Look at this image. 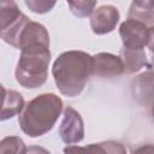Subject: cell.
Here are the masks:
<instances>
[{
    "label": "cell",
    "instance_id": "14",
    "mask_svg": "<svg viewBox=\"0 0 154 154\" xmlns=\"http://www.w3.org/2000/svg\"><path fill=\"white\" fill-rule=\"evenodd\" d=\"M71 13L78 18L90 16L96 6V0H66Z\"/></svg>",
    "mask_w": 154,
    "mask_h": 154
},
{
    "label": "cell",
    "instance_id": "17",
    "mask_svg": "<svg viewBox=\"0 0 154 154\" xmlns=\"http://www.w3.org/2000/svg\"><path fill=\"white\" fill-rule=\"evenodd\" d=\"M148 48L154 54V25L149 28V40H148Z\"/></svg>",
    "mask_w": 154,
    "mask_h": 154
},
{
    "label": "cell",
    "instance_id": "11",
    "mask_svg": "<svg viewBox=\"0 0 154 154\" xmlns=\"http://www.w3.org/2000/svg\"><path fill=\"white\" fill-rule=\"evenodd\" d=\"M2 93H4V101H2L0 119L7 120L19 114L23 111L25 103H24L23 96L16 90H8L2 87Z\"/></svg>",
    "mask_w": 154,
    "mask_h": 154
},
{
    "label": "cell",
    "instance_id": "9",
    "mask_svg": "<svg viewBox=\"0 0 154 154\" xmlns=\"http://www.w3.org/2000/svg\"><path fill=\"white\" fill-rule=\"evenodd\" d=\"M123 73L124 64L120 57L106 52L94 55V76L99 78H114Z\"/></svg>",
    "mask_w": 154,
    "mask_h": 154
},
{
    "label": "cell",
    "instance_id": "18",
    "mask_svg": "<svg viewBox=\"0 0 154 154\" xmlns=\"http://www.w3.org/2000/svg\"><path fill=\"white\" fill-rule=\"evenodd\" d=\"M149 69L152 71H154V54L152 55V60H150V65H149Z\"/></svg>",
    "mask_w": 154,
    "mask_h": 154
},
{
    "label": "cell",
    "instance_id": "3",
    "mask_svg": "<svg viewBox=\"0 0 154 154\" xmlns=\"http://www.w3.org/2000/svg\"><path fill=\"white\" fill-rule=\"evenodd\" d=\"M51 61L49 42H32L20 47V57L16 67V81L24 88L42 87L48 77Z\"/></svg>",
    "mask_w": 154,
    "mask_h": 154
},
{
    "label": "cell",
    "instance_id": "2",
    "mask_svg": "<svg viewBox=\"0 0 154 154\" xmlns=\"http://www.w3.org/2000/svg\"><path fill=\"white\" fill-rule=\"evenodd\" d=\"M61 99L46 93L30 100L19 113L18 123L22 131L31 138L40 137L53 129L63 111Z\"/></svg>",
    "mask_w": 154,
    "mask_h": 154
},
{
    "label": "cell",
    "instance_id": "13",
    "mask_svg": "<svg viewBox=\"0 0 154 154\" xmlns=\"http://www.w3.org/2000/svg\"><path fill=\"white\" fill-rule=\"evenodd\" d=\"M77 150H89V152H99V153H126V149L118 142L107 141L102 143H94L90 146H87L84 148H77V147H67L64 149V152H77Z\"/></svg>",
    "mask_w": 154,
    "mask_h": 154
},
{
    "label": "cell",
    "instance_id": "1",
    "mask_svg": "<svg viewBox=\"0 0 154 154\" xmlns=\"http://www.w3.org/2000/svg\"><path fill=\"white\" fill-rule=\"evenodd\" d=\"M94 71V57L83 51L61 53L53 63L52 75L59 91L67 96H78Z\"/></svg>",
    "mask_w": 154,
    "mask_h": 154
},
{
    "label": "cell",
    "instance_id": "6",
    "mask_svg": "<svg viewBox=\"0 0 154 154\" xmlns=\"http://www.w3.org/2000/svg\"><path fill=\"white\" fill-rule=\"evenodd\" d=\"M59 135L64 143L76 144L84 138V124L83 119L75 108L66 107L64 109L63 122L59 128Z\"/></svg>",
    "mask_w": 154,
    "mask_h": 154
},
{
    "label": "cell",
    "instance_id": "19",
    "mask_svg": "<svg viewBox=\"0 0 154 154\" xmlns=\"http://www.w3.org/2000/svg\"><path fill=\"white\" fill-rule=\"evenodd\" d=\"M150 113H152V117H153V119H154V102H153L152 106H150Z\"/></svg>",
    "mask_w": 154,
    "mask_h": 154
},
{
    "label": "cell",
    "instance_id": "12",
    "mask_svg": "<svg viewBox=\"0 0 154 154\" xmlns=\"http://www.w3.org/2000/svg\"><path fill=\"white\" fill-rule=\"evenodd\" d=\"M128 18L140 20L146 25L154 24V0H132Z\"/></svg>",
    "mask_w": 154,
    "mask_h": 154
},
{
    "label": "cell",
    "instance_id": "15",
    "mask_svg": "<svg viewBox=\"0 0 154 154\" xmlns=\"http://www.w3.org/2000/svg\"><path fill=\"white\" fill-rule=\"evenodd\" d=\"M26 148L22 138L17 136L5 137L0 143V153H25Z\"/></svg>",
    "mask_w": 154,
    "mask_h": 154
},
{
    "label": "cell",
    "instance_id": "4",
    "mask_svg": "<svg viewBox=\"0 0 154 154\" xmlns=\"http://www.w3.org/2000/svg\"><path fill=\"white\" fill-rule=\"evenodd\" d=\"M1 12V38L12 47H17L18 36L24 25L30 20L20 12L14 0H0Z\"/></svg>",
    "mask_w": 154,
    "mask_h": 154
},
{
    "label": "cell",
    "instance_id": "7",
    "mask_svg": "<svg viewBox=\"0 0 154 154\" xmlns=\"http://www.w3.org/2000/svg\"><path fill=\"white\" fill-rule=\"evenodd\" d=\"M119 19L120 14L117 7L112 5H102L90 14L91 31L96 35L109 34L116 29Z\"/></svg>",
    "mask_w": 154,
    "mask_h": 154
},
{
    "label": "cell",
    "instance_id": "16",
    "mask_svg": "<svg viewBox=\"0 0 154 154\" xmlns=\"http://www.w3.org/2000/svg\"><path fill=\"white\" fill-rule=\"evenodd\" d=\"M24 2L31 12L37 14H45L54 7L57 0H24Z\"/></svg>",
    "mask_w": 154,
    "mask_h": 154
},
{
    "label": "cell",
    "instance_id": "10",
    "mask_svg": "<svg viewBox=\"0 0 154 154\" xmlns=\"http://www.w3.org/2000/svg\"><path fill=\"white\" fill-rule=\"evenodd\" d=\"M119 54L124 64V73H136L147 65V55L144 49H132L123 47Z\"/></svg>",
    "mask_w": 154,
    "mask_h": 154
},
{
    "label": "cell",
    "instance_id": "5",
    "mask_svg": "<svg viewBox=\"0 0 154 154\" xmlns=\"http://www.w3.org/2000/svg\"><path fill=\"white\" fill-rule=\"evenodd\" d=\"M119 35L122 37L123 47L132 49H143L148 45L149 28L140 20L128 18L119 26Z\"/></svg>",
    "mask_w": 154,
    "mask_h": 154
},
{
    "label": "cell",
    "instance_id": "8",
    "mask_svg": "<svg viewBox=\"0 0 154 154\" xmlns=\"http://www.w3.org/2000/svg\"><path fill=\"white\" fill-rule=\"evenodd\" d=\"M131 95L138 105L143 107L152 106L154 102V71L148 70L132 79Z\"/></svg>",
    "mask_w": 154,
    "mask_h": 154
}]
</instances>
